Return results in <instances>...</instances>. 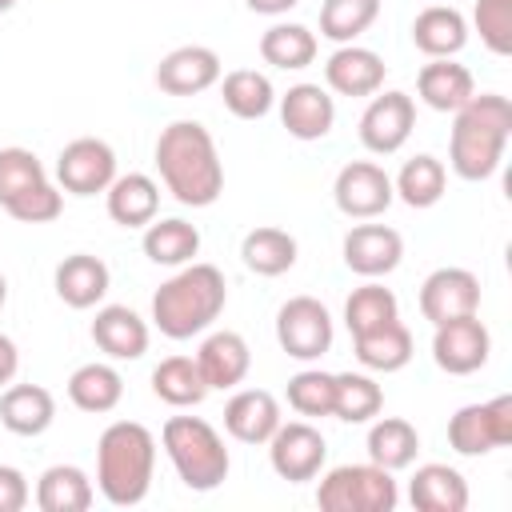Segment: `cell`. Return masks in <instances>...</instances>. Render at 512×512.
I'll use <instances>...</instances> for the list:
<instances>
[{"label": "cell", "instance_id": "obj_1", "mask_svg": "<svg viewBox=\"0 0 512 512\" xmlns=\"http://www.w3.org/2000/svg\"><path fill=\"white\" fill-rule=\"evenodd\" d=\"M156 168L164 188L184 208H208L224 192V164L212 132L200 120H172L156 136Z\"/></svg>", "mask_w": 512, "mask_h": 512}, {"label": "cell", "instance_id": "obj_2", "mask_svg": "<svg viewBox=\"0 0 512 512\" xmlns=\"http://www.w3.org/2000/svg\"><path fill=\"white\" fill-rule=\"evenodd\" d=\"M452 136H448V164L460 180H488L500 160L504 144L512 136V104L500 92H480L464 108L452 112Z\"/></svg>", "mask_w": 512, "mask_h": 512}, {"label": "cell", "instance_id": "obj_3", "mask_svg": "<svg viewBox=\"0 0 512 512\" xmlns=\"http://www.w3.org/2000/svg\"><path fill=\"white\" fill-rule=\"evenodd\" d=\"M224 304H228L224 272L216 264L192 260L152 292V324L168 340H192L204 328H212Z\"/></svg>", "mask_w": 512, "mask_h": 512}, {"label": "cell", "instance_id": "obj_4", "mask_svg": "<svg viewBox=\"0 0 512 512\" xmlns=\"http://www.w3.org/2000/svg\"><path fill=\"white\" fill-rule=\"evenodd\" d=\"M156 472V436L140 420H116L96 440V488L108 504L132 508L148 496Z\"/></svg>", "mask_w": 512, "mask_h": 512}, {"label": "cell", "instance_id": "obj_5", "mask_svg": "<svg viewBox=\"0 0 512 512\" xmlns=\"http://www.w3.org/2000/svg\"><path fill=\"white\" fill-rule=\"evenodd\" d=\"M164 440V452L176 468V476L184 480V488L192 492H212L228 480V468H232V456L220 440V432L200 420V416H172L160 432Z\"/></svg>", "mask_w": 512, "mask_h": 512}, {"label": "cell", "instance_id": "obj_6", "mask_svg": "<svg viewBox=\"0 0 512 512\" xmlns=\"http://www.w3.org/2000/svg\"><path fill=\"white\" fill-rule=\"evenodd\" d=\"M316 504L324 512H392L400 504V488L380 464H340L320 476Z\"/></svg>", "mask_w": 512, "mask_h": 512}, {"label": "cell", "instance_id": "obj_7", "mask_svg": "<svg viewBox=\"0 0 512 512\" xmlns=\"http://www.w3.org/2000/svg\"><path fill=\"white\" fill-rule=\"evenodd\" d=\"M448 444L460 456H488L512 444V396H492L484 404H464L448 420Z\"/></svg>", "mask_w": 512, "mask_h": 512}, {"label": "cell", "instance_id": "obj_8", "mask_svg": "<svg viewBox=\"0 0 512 512\" xmlns=\"http://www.w3.org/2000/svg\"><path fill=\"white\" fill-rule=\"evenodd\" d=\"M276 340L300 364L320 360L332 348V316H328V308L316 296L284 300L280 312H276Z\"/></svg>", "mask_w": 512, "mask_h": 512}, {"label": "cell", "instance_id": "obj_9", "mask_svg": "<svg viewBox=\"0 0 512 512\" xmlns=\"http://www.w3.org/2000/svg\"><path fill=\"white\" fill-rule=\"evenodd\" d=\"M268 460L272 472L288 484H304L316 480L324 460H328V444L320 436V428H312L308 420H280V428L268 436Z\"/></svg>", "mask_w": 512, "mask_h": 512}, {"label": "cell", "instance_id": "obj_10", "mask_svg": "<svg viewBox=\"0 0 512 512\" xmlns=\"http://www.w3.org/2000/svg\"><path fill=\"white\" fill-rule=\"evenodd\" d=\"M488 352H492V336H488V328H484V320L476 312L472 316L444 320L432 332V360L448 376H472V372H480L488 364Z\"/></svg>", "mask_w": 512, "mask_h": 512}, {"label": "cell", "instance_id": "obj_11", "mask_svg": "<svg viewBox=\"0 0 512 512\" xmlns=\"http://www.w3.org/2000/svg\"><path fill=\"white\" fill-rule=\"evenodd\" d=\"M56 180L72 196L108 192V184L116 180V152L104 140H96V136H80V140H72V144L60 148Z\"/></svg>", "mask_w": 512, "mask_h": 512}, {"label": "cell", "instance_id": "obj_12", "mask_svg": "<svg viewBox=\"0 0 512 512\" xmlns=\"http://www.w3.org/2000/svg\"><path fill=\"white\" fill-rule=\"evenodd\" d=\"M332 200L344 216L352 220H372L380 212H388V204L396 200L392 192V176L372 164V160H352L336 172V184H332Z\"/></svg>", "mask_w": 512, "mask_h": 512}, {"label": "cell", "instance_id": "obj_13", "mask_svg": "<svg viewBox=\"0 0 512 512\" xmlns=\"http://www.w3.org/2000/svg\"><path fill=\"white\" fill-rule=\"evenodd\" d=\"M416 128V104L408 92H380L360 116V144L376 156H392L408 144Z\"/></svg>", "mask_w": 512, "mask_h": 512}, {"label": "cell", "instance_id": "obj_14", "mask_svg": "<svg viewBox=\"0 0 512 512\" xmlns=\"http://www.w3.org/2000/svg\"><path fill=\"white\" fill-rule=\"evenodd\" d=\"M420 312L432 328L444 320L480 312V280L468 268H436L420 284Z\"/></svg>", "mask_w": 512, "mask_h": 512}, {"label": "cell", "instance_id": "obj_15", "mask_svg": "<svg viewBox=\"0 0 512 512\" xmlns=\"http://www.w3.org/2000/svg\"><path fill=\"white\" fill-rule=\"evenodd\" d=\"M404 260V236L388 224H356L348 228L344 236V264L364 276V280H376V276H388L396 272Z\"/></svg>", "mask_w": 512, "mask_h": 512}, {"label": "cell", "instance_id": "obj_16", "mask_svg": "<svg viewBox=\"0 0 512 512\" xmlns=\"http://www.w3.org/2000/svg\"><path fill=\"white\" fill-rule=\"evenodd\" d=\"M220 80V56L204 44H180L156 64V88L168 96H196Z\"/></svg>", "mask_w": 512, "mask_h": 512}, {"label": "cell", "instance_id": "obj_17", "mask_svg": "<svg viewBox=\"0 0 512 512\" xmlns=\"http://www.w3.org/2000/svg\"><path fill=\"white\" fill-rule=\"evenodd\" d=\"M384 72L380 52L360 44H340L324 64V80L336 96H376L384 88Z\"/></svg>", "mask_w": 512, "mask_h": 512}, {"label": "cell", "instance_id": "obj_18", "mask_svg": "<svg viewBox=\"0 0 512 512\" xmlns=\"http://www.w3.org/2000/svg\"><path fill=\"white\" fill-rule=\"evenodd\" d=\"M280 124L296 140H324L336 124V100L320 84H292L280 96Z\"/></svg>", "mask_w": 512, "mask_h": 512}, {"label": "cell", "instance_id": "obj_19", "mask_svg": "<svg viewBox=\"0 0 512 512\" xmlns=\"http://www.w3.org/2000/svg\"><path fill=\"white\" fill-rule=\"evenodd\" d=\"M280 400L264 388H240L224 404V428L240 444H268V436L280 428Z\"/></svg>", "mask_w": 512, "mask_h": 512}, {"label": "cell", "instance_id": "obj_20", "mask_svg": "<svg viewBox=\"0 0 512 512\" xmlns=\"http://www.w3.org/2000/svg\"><path fill=\"white\" fill-rule=\"evenodd\" d=\"M52 284H56V296H60L68 308L84 312V308H96V304L104 300L112 276H108V264H104L100 256H92V252H72V256H64V260L56 264Z\"/></svg>", "mask_w": 512, "mask_h": 512}, {"label": "cell", "instance_id": "obj_21", "mask_svg": "<svg viewBox=\"0 0 512 512\" xmlns=\"http://www.w3.org/2000/svg\"><path fill=\"white\" fill-rule=\"evenodd\" d=\"M92 340L108 360H140L148 352V324L128 304H104L92 320Z\"/></svg>", "mask_w": 512, "mask_h": 512}, {"label": "cell", "instance_id": "obj_22", "mask_svg": "<svg viewBox=\"0 0 512 512\" xmlns=\"http://www.w3.org/2000/svg\"><path fill=\"white\" fill-rule=\"evenodd\" d=\"M408 500L416 512H464L468 480L448 464H420L408 480Z\"/></svg>", "mask_w": 512, "mask_h": 512}, {"label": "cell", "instance_id": "obj_23", "mask_svg": "<svg viewBox=\"0 0 512 512\" xmlns=\"http://www.w3.org/2000/svg\"><path fill=\"white\" fill-rule=\"evenodd\" d=\"M196 364L208 380V388H236L248 368H252V352H248V340L240 332H212L204 336L200 352H196Z\"/></svg>", "mask_w": 512, "mask_h": 512}, {"label": "cell", "instance_id": "obj_24", "mask_svg": "<svg viewBox=\"0 0 512 512\" xmlns=\"http://www.w3.org/2000/svg\"><path fill=\"white\" fill-rule=\"evenodd\" d=\"M416 92L432 112H456L476 96V80H472V72L464 64L444 56V60H432V64L420 68Z\"/></svg>", "mask_w": 512, "mask_h": 512}, {"label": "cell", "instance_id": "obj_25", "mask_svg": "<svg viewBox=\"0 0 512 512\" xmlns=\"http://www.w3.org/2000/svg\"><path fill=\"white\" fill-rule=\"evenodd\" d=\"M412 44L432 60L456 56L468 44V20L452 4H428L412 20Z\"/></svg>", "mask_w": 512, "mask_h": 512}, {"label": "cell", "instance_id": "obj_26", "mask_svg": "<svg viewBox=\"0 0 512 512\" xmlns=\"http://www.w3.org/2000/svg\"><path fill=\"white\" fill-rule=\"evenodd\" d=\"M104 196H108V216L120 228H144L160 212V184L152 176H144V172L116 176Z\"/></svg>", "mask_w": 512, "mask_h": 512}, {"label": "cell", "instance_id": "obj_27", "mask_svg": "<svg viewBox=\"0 0 512 512\" xmlns=\"http://www.w3.org/2000/svg\"><path fill=\"white\" fill-rule=\"evenodd\" d=\"M56 420V400L40 384H12L0 396V424L12 436H40Z\"/></svg>", "mask_w": 512, "mask_h": 512}, {"label": "cell", "instance_id": "obj_28", "mask_svg": "<svg viewBox=\"0 0 512 512\" xmlns=\"http://www.w3.org/2000/svg\"><path fill=\"white\" fill-rule=\"evenodd\" d=\"M144 256L160 268H184L192 264V256L200 252V228L180 220V216H168V220H152L144 224V240H140Z\"/></svg>", "mask_w": 512, "mask_h": 512}, {"label": "cell", "instance_id": "obj_29", "mask_svg": "<svg viewBox=\"0 0 512 512\" xmlns=\"http://www.w3.org/2000/svg\"><path fill=\"white\" fill-rule=\"evenodd\" d=\"M96 500V488L84 468L76 464H52L44 468L36 484V508L40 512H88Z\"/></svg>", "mask_w": 512, "mask_h": 512}, {"label": "cell", "instance_id": "obj_30", "mask_svg": "<svg viewBox=\"0 0 512 512\" xmlns=\"http://www.w3.org/2000/svg\"><path fill=\"white\" fill-rule=\"evenodd\" d=\"M68 400L80 408V412H92V416H104L112 412L120 400H124V376L112 368V364H80L72 376H68Z\"/></svg>", "mask_w": 512, "mask_h": 512}, {"label": "cell", "instance_id": "obj_31", "mask_svg": "<svg viewBox=\"0 0 512 512\" xmlns=\"http://www.w3.org/2000/svg\"><path fill=\"white\" fill-rule=\"evenodd\" d=\"M352 352L368 372H400L412 360V332L400 320H388L364 336H352Z\"/></svg>", "mask_w": 512, "mask_h": 512}, {"label": "cell", "instance_id": "obj_32", "mask_svg": "<svg viewBox=\"0 0 512 512\" xmlns=\"http://www.w3.org/2000/svg\"><path fill=\"white\" fill-rule=\"evenodd\" d=\"M152 392L172 408H196L212 388H208L196 356H168L152 368Z\"/></svg>", "mask_w": 512, "mask_h": 512}, {"label": "cell", "instance_id": "obj_33", "mask_svg": "<svg viewBox=\"0 0 512 512\" xmlns=\"http://www.w3.org/2000/svg\"><path fill=\"white\" fill-rule=\"evenodd\" d=\"M420 452V432L416 424H408L404 416H380L372 420L368 428V460L388 468V472H400L416 460Z\"/></svg>", "mask_w": 512, "mask_h": 512}, {"label": "cell", "instance_id": "obj_34", "mask_svg": "<svg viewBox=\"0 0 512 512\" xmlns=\"http://www.w3.org/2000/svg\"><path fill=\"white\" fill-rule=\"evenodd\" d=\"M240 260L256 276H284L296 264V236L284 228H272V224L252 228L240 244Z\"/></svg>", "mask_w": 512, "mask_h": 512}, {"label": "cell", "instance_id": "obj_35", "mask_svg": "<svg viewBox=\"0 0 512 512\" xmlns=\"http://www.w3.org/2000/svg\"><path fill=\"white\" fill-rule=\"evenodd\" d=\"M384 408V388L364 372H336L332 376V416L344 424H368Z\"/></svg>", "mask_w": 512, "mask_h": 512}, {"label": "cell", "instance_id": "obj_36", "mask_svg": "<svg viewBox=\"0 0 512 512\" xmlns=\"http://www.w3.org/2000/svg\"><path fill=\"white\" fill-rule=\"evenodd\" d=\"M220 100H224V108H228L236 120H260V116L272 112L276 92H272V80H268L264 72H256V68H236V72L224 76Z\"/></svg>", "mask_w": 512, "mask_h": 512}, {"label": "cell", "instance_id": "obj_37", "mask_svg": "<svg viewBox=\"0 0 512 512\" xmlns=\"http://www.w3.org/2000/svg\"><path fill=\"white\" fill-rule=\"evenodd\" d=\"M444 188H448V172H444V164H440L436 156H428V152L404 160L400 176L392 180V192H396L408 208H432V204H440Z\"/></svg>", "mask_w": 512, "mask_h": 512}, {"label": "cell", "instance_id": "obj_38", "mask_svg": "<svg viewBox=\"0 0 512 512\" xmlns=\"http://www.w3.org/2000/svg\"><path fill=\"white\" fill-rule=\"evenodd\" d=\"M260 56L272 68L300 72V68H308L316 60V32L304 28V24H272L260 36Z\"/></svg>", "mask_w": 512, "mask_h": 512}, {"label": "cell", "instance_id": "obj_39", "mask_svg": "<svg viewBox=\"0 0 512 512\" xmlns=\"http://www.w3.org/2000/svg\"><path fill=\"white\" fill-rule=\"evenodd\" d=\"M388 320H400V304H396V292L384 288V284H364V288H352V296L344 300V324L352 336H364Z\"/></svg>", "mask_w": 512, "mask_h": 512}, {"label": "cell", "instance_id": "obj_40", "mask_svg": "<svg viewBox=\"0 0 512 512\" xmlns=\"http://www.w3.org/2000/svg\"><path fill=\"white\" fill-rule=\"evenodd\" d=\"M380 16V0H324L320 8V36L332 44H356Z\"/></svg>", "mask_w": 512, "mask_h": 512}, {"label": "cell", "instance_id": "obj_41", "mask_svg": "<svg viewBox=\"0 0 512 512\" xmlns=\"http://www.w3.org/2000/svg\"><path fill=\"white\" fill-rule=\"evenodd\" d=\"M288 404L300 416H332V372L304 368L288 380Z\"/></svg>", "mask_w": 512, "mask_h": 512}, {"label": "cell", "instance_id": "obj_42", "mask_svg": "<svg viewBox=\"0 0 512 512\" xmlns=\"http://www.w3.org/2000/svg\"><path fill=\"white\" fill-rule=\"evenodd\" d=\"M472 24L480 32V44L492 56H508L512 52V0H476Z\"/></svg>", "mask_w": 512, "mask_h": 512}, {"label": "cell", "instance_id": "obj_43", "mask_svg": "<svg viewBox=\"0 0 512 512\" xmlns=\"http://www.w3.org/2000/svg\"><path fill=\"white\" fill-rule=\"evenodd\" d=\"M48 180L44 164L36 160V152L28 148H0V208L8 200H16L20 192H28L32 184Z\"/></svg>", "mask_w": 512, "mask_h": 512}, {"label": "cell", "instance_id": "obj_44", "mask_svg": "<svg viewBox=\"0 0 512 512\" xmlns=\"http://www.w3.org/2000/svg\"><path fill=\"white\" fill-rule=\"evenodd\" d=\"M4 212H8L12 220H20V224H48V220H56V216L64 212V196H60L56 184L40 180V184H32L28 192H20L16 200H8Z\"/></svg>", "mask_w": 512, "mask_h": 512}, {"label": "cell", "instance_id": "obj_45", "mask_svg": "<svg viewBox=\"0 0 512 512\" xmlns=\"http://www.w3.org/2000/svg\"><path fill=\"white\" fill-rule=\"evenodd\" d=\"M28 504V480L20 468L0 464V512H20Z\"/></svg>", "mask_w": 512, "mask_h": 512}, {"label": "cell", "instance_id": "obj_46", "mask_svg": "<svg viewBox=\"0 0 512 512\" xmlns=\"http://www.w3.org/2000/svg\"><path fill=\"white\" fill-rule=\"evenodd\" d=\"M16 368H20V352H16L12 336H4V332H0V384H12Z\"/></svg>", "mask_w": 512, "mask_h": 512}, {"label": "cell", "instance_id": "obj_47", "mask_svg": "<svg viewBox=\"0 0 512 512\" xmlns=\"http://www.w3.org/2000/svg\"><path fill=\"white\" fill-rule=\"evenodd\" d=\"M252 12H260V16H284L288 8H296L300 0H244Z\"/></svg>", "mask_w": 512, "mask_h": 512}, {"label": "cell", "instance_id": "obj_48", "mask_svg": "<svg viewBox=\"0 0 512 512\" xmlns=\"http://www.w3.org/2000/svg\"><path fill=\"white\" fill-rule=\"evenodd\" d=\"M4 304H8V280L0 276V308H4Z\"/></svg>", "mask_w": 512, "mask_h": 512}, {"label": "cell", "instance_id": "obj_49", "mask_svg": "<svg viewBox=\"0 0 512 512\" xmlns=\"http://www.w3.org/2000/svg\"><path fill=\"white\" fill-rule=\"evenodd\" d=\"M8 8H16V0H0V12H8Z\"/></svg>", "mask_w": 512, "mask_h": 512}]
</instances>
